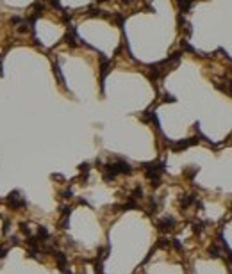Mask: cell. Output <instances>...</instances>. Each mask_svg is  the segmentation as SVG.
Wrapping results in <instances>:
<instances>
[{
  "label": "cell",
  "mask_w": 232,
  "mask_h": 274,
  "mask_svg": "<svg viewBox=\"0 0 232 274\" xmlns=\"http://www.w3.org/2000/svg\"><path fill=\"white\" fill-rule=\"evenodd\" d=\"M175 226V219L173 217H164L161 223H159V228L161 230H172Z\"/></svg>",
  "instance_id": "2"
},
{
  "label": "cell",
  "mask_w": 232,
  "mask_h": 274,
  "mask_svg": "<svg viewBox=\"0 0 232 274\" xmlns=\"http://www.w3.org/2000/svg\"><path fill=\"white\" fill-rule=\"evenodd\" d=\"M209 255L213 256V258H218V256H220V249H218V246H211V247H209Z\"/></svg>",
  "instance_id": "4"
},
{
  "label": "cell",
  "mask_w": 232,
  "mask_h": 274,
  "mask_svg": "<svg viewBox=\"0 0 232 274\" xmlns=\"http://www.w3.org/2000/svg\"><path fill=\"white\" fill-rule=\"evenodd\" d=\"M196 142H198L196 139H186V141H181V142H175V144H172V150H173V151L186 150V148H189V146H193V144H196Z\"/></svg>",
  "instance_id": "1"
},
{
  "label": "cell",
  "mask_w": 232,
  "mask_h": 274,
  "mask_svg": "<svg viewBox=\"0 0 232 274\" xmlns=\"http://www.w3.org/2000/svg\"><path fill=\"white\" fill-rule=\"evenodd\" d=\"M193 201H195V196H184V198L181 199V205L186 208V207H189V205H191Z\"/></svg>",
  "instance_id": "3"
}]
</instances>
